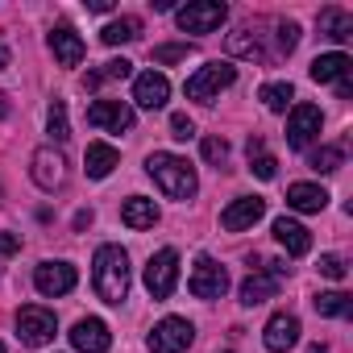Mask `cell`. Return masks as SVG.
Returning a JSON list of instances; mask_svg holds the SVG:
<instances>
[{"label":"cell","instance_id":"1","mask_svg":"<svg viewBox=\"0 0 353 353\" xmlns=\"http://www.w3.org/2000/svg\"><path fill=\"white\" fill-rule=\"evenodd\" d=\"M92 283L104 303H125L129 299V254L121 245H100L92 262Z\"/></svg>","mask_w":353,"mask_h":353},{"label":"cell","instance_id":"2","mask_svg":"<svg viewBox=\"0 0 353 353\" xmlns=\"http://www.w3.org/2000/svg\"><path fill=\"white\" fill-rule=\"evenodd\" d=\"M145 170L154 174V183L170 196V200H192L196 196V170L188 166V158L179 154H150L145 158Z\"/></svg>","mask_w":353,"mask_h":353},{"label":"cell","instance_id":"3","mask_svg":"<svg viewBox=\"0 0 353 353\" xmlns=\"http://www.w3.org/2000/svg\"><path fill=\"white\" fill-rule=\"evenodd\" d=\"M192 341H196V328H192V320H183V316L158 320V324L150 328V336H145L150 353H183Z\"/></svg>","mask_w":353,"mask_h":353},{"label":"cell","instance_id":"4","mask_svg":"<svg viewBox=\"0 0 353 353\" xmlns=\"http://www.w3.org/2000/svg\"><path fill=\"white\" fill-rule=\"evenodd\" d=\"M233 79H237V67H233V63H208V67H200V71L188 79V100L212 104Z\"/></svg>","mask_w":353,"mask_h":353},{"label":"cell","instance_id":"5","mask_svg":"<svg viewBox=\"0 0 353 353\" xmlns=\"http://www.w3.org/2000/svg\"><path fill=\"white\" fill-rule=\"evenodd\" d=\"M225 17H229V9L221 0H192V5H183L174 13V21H179L183 34H212V30L225 26Z\"/></svg>","mask_w":353,"mask_h":353},{"label":"cell","instance_id":"6","mask_svg":"<svg viewBox=\"0 0 353 353\" xmlns=\"http://www.w3.org/2000/svg\"><path fill=\"white\" fill-rule=\"evenodd\" d=\"M174 283H179V254L166 245V250H158V254L145 262V291H150L154 299H170Z\"/></svg>","mask_w":353,"mask_h":353},{"label":"cell","instance_id":"7","mask_svg":"<svg viewBox=\"0 0 353 353\" xmlns=\"http://www.w3.org/2000/svg\"><path fill=\"white\" fill-rule=\"evenodd\" d=\"M320 108L316 104H291V117H287V145L291 150H307L316 137H320Z\"/></svg>","mask_w":353,"mask_h":353},{"label":"cell","instance_id":"8","mask_svg":"<svg viewBox=\"0 0 353 353\" xmlns=\"http://www.w3.org/2000/svg\"><path fill=\"white\" fill-rule=\"evenodd\" d=\"M54 332H59V320H54V312H46V307H38V303H30V307H21L17 312V336L26 341V345H46V341H54Z\"/></svg>","mask_w":353,"mask_h":353},{"label":"cell","instance_id":"9","mask_svg":"<svg viewBox=\"0 0 353 353\" xmlns=\"http://www.w3.org/2000/svg\"><path fill=\"white\" fill-rule=\"evenodd\" d=\"M188 291L196 299H221L229 291V270L221 262H212V258H200L196 270H192V279H188Z\"/></svg>","mask_w":353,"mask_h":353},{"label":"cell","instance_id":"10","mask_svg":"<svg viewBox=\"0 0 353 353\" xmlns=\"http://www.w3.org/2000/svg\"><path fill=\"white\" fill-rule=\"evenodd\" d=\"M88 125L108 129V133H129L133 129V108L121 100H96L88 104Z\"/></svg>","mask_w":353,"mask_h":353},{"label":"cell","instance_id":"11","mask_svg":"<svg viewBox=\"0 0 353 353\" xmlns=\"http://www.w3.org/2000/svg\"><path fill=\"white\" fill-rule=\"evenodd\" d=\"M75 279H79V274H75L71 262H42V266L34 270V287H38L42 295H50V299L75 291Z\"/></svg>","mask_w":353,"mask_h":353},{"label":"cell","instance_id":"12","mask_svg":"<svg viewBox=\"0 0 353 353\" xmlns=\"http://www.w3.org/2000/svg\"><path fill=\"white\" fill-rule=\"evenodd\" d=\"M262 216H266V200H262V196H241V200H233V204L221 212V229L241 233V229H254Z\"/></svg>","mask_w":353,"mask_h":353},{"label":"cell","instance_id":"13","mask_svg":"<svg viewBox=\"0 0 353 353\" xmlns=\"http://www.w3.org/2000/svg\"><path fill=\"white\" fill-rule=\"evenodd\" d=\"M67 162H63V154L59 150H50V145H42V150H34V158H30V174H34V183L42 188V192H54L59 183H63V170Z\"/></svg>","mask_w":353,"mask_h":353},{"label":"cell","instance_id":"14","mask_svg":"<svg viewBox=\"0 0 353 353\" xmlns=\"http://www.w3.org/2000/svg\"><path fill=\"white\" fill-rule=\"evenodd\" d=\"M262 341H266V349H270V353H287L291 345H299V316H291V312L270 316V320H266Z\"/></svg>","mask_w":353,"mask_h":353},{"label":"cell","instance_id":"15","mask_svg":"<svg viewBox=\"0 0 353 353\" xmlns=\"http://www.w3.org/2000/svg\"><path fill=\"white\" fill-rule=\"evenodd\" d=\"M71 345H75L79 353H108L112 332H108V324H104V320L88 316V320H79V324L71 328Z\"/></svg>","mask_w":353,"mask_h":353},{"label":"cell","instance_id":"16","mask_svg":"<svg viewBox=\"0 0 353 353\" xmlns=\"http://www.w3.org/2000/svg\"><path fill=\"white\" fill-rule=\"evenodd\" d=\"M133 100L141 104V108H162L166 100H170V83H166V75L162 71H141L137 79H133Z\"/></svg>","mask_w":353,"mask_h":353},{"label":"cell","instance_id":"17","mask_svg":"<svg viewBox=\"0 0 353 353\" xmlns=\"http://www.w3.org/2000/svg\"><path fill=\"white\" fill-rule=\"evenodd\" d=\"M50 50H54V59L63 63V67H79L83 63V38L71 30V26H54L50 30Z\"/></svg>","mask_w":353,"mask_h":353},{"label":"cell","instance_id":"18","mask_svg":"<svg viewBox=\"0 0 353 353\" xmlns=\"http://www.w3.org/2000/svg\"><path fill=\"white\" fill-rule=\"evenodd\" d=\"M274 241H279L291 258H303V254L312 250V233H307L299 221H291V216H279V221H274Z\"/></svg>","mask_w":353,"mask_h":353},{"label":"cell","instance_id":"19","mask_svg":"<svg viewBox=\"0 0 353 353\" xmlns=\"http://www.w3.org/2000/svg\"><path fill=\"white\" fill-rule=\"evenodd\" d=\"M121 154L108 145V141H92L88 154H83V170H88V179H108V174L117 170Z\"/></svg>","mask_w":353,"mask_h":353},{"label":"cell","instance_id":"20","mask_svg":"<svg viewBox=\"0 0 353 353\" xmlns=\"http://www.w3.org/2000/svg\"><path fill=\"white\" fill-rule=\"evenodd\" d=\"M349 71H353V63H349V54H341V50L320 54V59L312 63V79H316V83H345Z\"/></svg>","mask_w":353,"mask_h":353},{"label":"cell","instance_id":"21","mask_svg":"<svg viewBox=\"0 0 353 353\" xmlns=\"http://www.w3.org/2000/svg\"><path fill=\"white\" fill-rule=\"evenodd\" d=\"M279 295V279L270 274V270H254L245 283H241V303L245 307H258V303H266V299H274Z\"/></svg>","mask_w":353,"mask_h":353},{"label":"cell","instance_id":"22","mask_svg":"<svg viewBox=\"0 0 353 353\" xmlns=\"http://www.w3.org/2000/svg\"><path fill=\"white\" fill-rule=\"evenodd\" d=\"M324 204H328V192L316 183H291L287 188V208H295V212H324Z\"/></svg>","mask_w":353,"mask_h":353},{"label":"cell","instance_id":"23","mask_svg":"<svg viewBox=\"0 0 353 353\" xmlns=\"http://www.w3.org/2000/svg\"><path fill=\"white\" fill-rule=\"evenodd\" d=\"M121 221H125L129 229H154V225H158V204L145 200V196H133V200L121 204Z\"/></svg>","mask_w":353,"mask_h":353},{"label":"cell","instance_id":"24","mask_svg":"<svg viewBox=\"0 0 353 353\" xmlns=\"http://www.w3.org/2000/svg\"><path fill=\"white\" fill-rule=\"evenodd\" d=\"M320 34L332 38V42H349L353 38V17L345 9H324L320 13Z\"/></svg>","mask_w":353,"mask_h":353},{"label":"cell","instance_id":"25","mask_svg":"<svg viewBox=\"0 0 353 353\" xmlns=\"http://www.w3.org/2000/svg\"><path fill=\"white\" fill-rule=\"evenodd\" d=\"M137 38H141V21L137 17H121V21H108L100 30L104 46H125V42H137Z\"/></svg>","mask_w":353,"mask_h":353},{"label":"cell","instance_id":"26","mask_svg":"<svg viewBox=\"0 0 353 353\" xmlns=\"http://www.w3.org/2000/svg\"><path fill=\"white\" fill-rule=\"evenodd\" d=\"M312 307H316L320 316H349V312H353V299H349L345 291H320V295L312 299Z\"/></svg>","mask_w":353,"mask_h":353},{"label":"cell","instance_id":"27","mask_svg":"<svg viewBox=\"0 0 353 353\" xmlns=\"http://www.w3.org/2000/svg\"><path fill=\"white\" fill-rule=\"evenodd\" d=\"M258 100H262L270 112H287L291 100H295V88H291V83H266V88L258 92Z\"/></svg>","mask_w":353,"mask_h":353},{"label":"cell","instance_id":"28","mask_svg":"<svg viewBox=\"0 0 353 353\" xmlns=\"http://www.w3.org/2000/svg\"><path fill=\"white\" fill-rule=\"evenodd\" d=\"M229 50H233V54H245V59H262V42H258L254 30H237V34H229Z\"/></svg>","mask_w":353,"mask_h":353},{"label":"cell","instance_id":"29","mask_svg":"<svg viewBox=\"0 0 353 353\" xmlns=\"http://www.w3.org/2000/svg\"><path fill=\"white\" fill-rule=\"evenodd\" d=\"M341 162H345V150H341V145H320V150L312 154V170H320V174L341 170Z\"/></svg>","mask_w":353,"mask_h":353},{"label":"cell","instance_id":"30","mask_svg":"<svg viewBox=\"0 0 353 353\" xmlns=\"http://www.w3.org/2000/svg\"><path fill=\"white\" fill-rule=\"evenodd\" d=\"M46 129H50V137H54V141H67V137H71V125H67V100H54V104H50Z\"/></svg>","mask_w":353,"mask_h":353},{"label":"cell","instance_id":"31","mask_svg":"<svg viewBox=\"0 0 353 353\" xmlns=\"http://www.w3.org/2000/svg\"><path fill=\"white\" fill-rule=\"evenodd\" d=\"M188 54H192V46H188V42H166V46H154V50H150V59H154V63H183Z\"/></svg>","mask_w":353,"mask_h":353},{"label":"cell","instance_id":"32","mask_svg":"<svg viewBox=\"0 0 353 353\" xmlns=\"http://www.w3.org/2000/svg\"><path fill=\"white\" fill-rule=\"evenodd\" d=\"M250 170L258 174V179H274V174H279V162H274V154H250Z\"/></svg>","mask_w":353,"mask_h":353},{"label":"cell","instance_id":"33","mask_svg":"<svg viewBox=\"0 0 353 353\" xmlns=\"http://www.w3.org/2000/svg\"><path fill=\"white\" fill-rule=\"evenodd\" d=\"M320 274H324V279H332V283H341V279L349 274V266H345V258L324 254V258H320Z\"/></svg>","mask_w":353,"mask_h":353},{"label":"cell","instance_id":"34","mask_svg":"<svg viewBox=\"0 0 353 353\" xmlns=\"http://www.w3.org/2000/svg\"><path fill=\"white\" fill-rule=\"evenodd\" d=\"M170 137H174V141L196 137V125H192V117H188V112H174V117H170Z\"/></svg>","mask_w":353,"mask_h":353},{"label":"cell","instance_id":"35","mask_svg":"<svg viewBox=\"0 0 353 353\" xmlns=\"http://www.w3.org/2000/svg\"><path fill=\"white\" fill-rule=\"evenodd\" d=\"M299 46V26L295 21H283L279 26V54H291Z\"/></svg>","mask_w":353,"mask_h":353},{"label":"cell","instance_id":"36","mask_svg":"<svg viewBox=\"0 0 353 353\" xmlns=\"http://www.w3.org/2000/svg\"><path fill=\"white\" fill-rule=\"evenodd\" d=\"M200 150H204L208 162H225V158H229V141H225V137H204Z\"/></svg>","mask_w":353,"mask_h":353},{"label":"cell","instance_id":"37","mask_svg":"<svg viewBox=\"0 0 353 353\" xmlns=\"http://www.w3.org/2000/svg\"><path fill=\"white\" fill-rule=\"evenodd\" d=\"M125 75H133V63L129 59H112V63L100 67V79H125Z\"/></svg>","mask_w":353,"mask_h":353},{"label":"cell","instance_id":"38","mask_svg":"<svg viewBox=\"0 0 353 353\" xmlns=\"http://www.w3.org/2000/svg\"><path fill=\"white\" fill-rule=\"evenodd\" d=\"M21 250V237L17 233H0V254H17Z\"/></svg>","mask_w":353,"mask_h":353},{"label":"cell","instance_id":"39","mask_svg":"<svg viewBox=\"0 0 353 353\" xmlns=\"http://www.w3.org/2000/svg\"><path fill=\"white\" fill-rule=\"evenodd\" d=\"M88 9H92V13H108V9H112V0H88Z\"/></svg>","mask_w":353,"mask_h":353},{"label":"cell","instance_id":"40","mask_svg":"<svg viewBox=\"0 0 353 353\" xmlns=\"http://www.w3.org/2000/svg\"><path fill=\"white\" fill-rule=\"evenodd\" d=\"M5 117H9V96L0 92V121H5Z\"/></svg>","mask_w":353,"mask_h":353},{"label":"cell","instance_id":"41","mask_svg":"<svg viewBox=\"0 0 353 353\" xmlns=\"http://www.w3.org/2000/svg\"><path fill=\"white\" fill-rule=\"evenodd\" d=\"M5 67H9V50H5V46H0V71H5Z\"/></svg>","mask_w":353,"mask_h":353},{"label":"cell","instance_id":"42","mask_svg":"<svg viewBox=\"0 0 353 353\" xmlns=\"http://www.w3.org/2000/svg\"><path fill=\"white\" fill-rule=\"evenodd\" d=\"M307 353H328V345H312V349H307Z\"/></svg>","mask_w":353,"mask_h":353},{"label":"cell","instance_id":"43","mask_svg":"<svg viewBox=\"0 0 353 353\" xmlns=\"http://www.w3.org/2000/svg\"><path fill=\"white\" fill-rule=\"evenodd\" d=\"M0 353H5V345H0Z\"/></svg>","mask_w":353,"mask_h":353},{"label":"cell","instance_id":"44","mask_svg":"<svg viewBox=\"0 0 353 353\" xmlns=\"http://www.w3.org/2000/svg\"><path fill=\"white\" fill-rule=\"evenodd\" d=\"M225 353H233V349H225Z\"/></svg>","mask_w":353,"mask_h":353}]
</instances>
